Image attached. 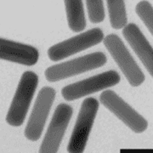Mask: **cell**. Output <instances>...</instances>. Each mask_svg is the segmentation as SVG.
Instances as JSON below:
<instances>
[{
	"instance_id": "4",
	"label": "cell",
	"mask_w": 153,
	"mask_h": 153,
	"mask_svg": "<svg viewBox=\"0 0 153 153\" xmlns=\"http://www.w3.org/2000/svg\"><path fill=\"white\" fill-rule=\"evenodd\" d=\"M104 44L130 85L140 86L145 81V76L121 38L116 34H110L104 38Z\"/></svg>"
},
{
	"instance_id": "6",
	"label": "cell",
	"mask_w": 153,
	"mask_h": 153,
	"mask_svg": "<svg viewBox=\"0 0 153 153\" xmlns=\"http://www.w3.org/2000/svg\"><path fill=\"white\" fill-rule=\"evenodd\" d=\"M103 39V32L100 28H93L50 47L48 55L51 60L59 61L100 44Z\"/></svg>"
},
{
	"instance_id": "11",
	"label": "cell",
	"mask_w": 153,
	"mask_h": 153,
	"mask_svg": "<svg viewBox=\"0 0 153 153\" xmlns=\"http://www.w3.org/2000/svg\"><path fill=\"white\" fill-rule=\"evenodd\" d=\"M123 35L153 76V49L140 28L135 24L129 23L123 29Z\"/></svg>"
},
{
	"instance_id": "2",
	"label": "cell",
	"mask_w": 153,
	"mask_h": 153,
	"mask_svg": "<svg viewBox=\"0 0 153 153\" xmlns=\"http://www.w3.org/2000/svg\"><path fill=\"white\" fill-rule=\"evenodd\" d=\"M107 58L102 52H95L74 60L49 67L45 71V77L49 82H58L82 72L91 71L104 66Z\"/></svg>"
},
{
	"instance_id": "9",
	"label": "cell",
	"mask_w": 153,
	"mask_h": 153,
	"mask_svg": "<svg viewBox=\"0 0 153 153\" xmlns=\"http://www.w3.org/2000/svg\"><path fill=\"white\" fill-rule=\"evenodd\" d=\"M72 108L69 105L60 104L56 107L39 149V152L56 153L58 152L60 142L72 116Z\"/></svg>"
},
{
	"instance_id": "1",
	"label": "cell",
	"mask_w": 153,
	"mask_h": 153,
	"mask_svg": "<svg viewBox=\"0 0 153 153\" xmlns=\"http://www.w3.org/2000/svg\"><path fill=\"white\" fill-rule=\"evenodd\" d=\"M38 76L33 71L22 74L10 107L6 116V122L11 126L19 127L23 123L38 87Z\"/></svg>"
},
{
	"instance_id": "10",
	"label": "cell",
	"mask_w": 153,
	"mask_h": 153,
	"mask_svg": "<svg viewBox=\"0 0 153 153\" xmlns=\"http://www.w3.org/2000/svg\"><path fill=\"white\" fill-rule=\"evenodd\" d=\"M38 49L31 45L17 43L4 38L0 39V58L22 64L25 66H33L38 60Z\"/></svg>"
},
{
	"instance_id": "3",
	"label": "cell",
	"mask_w": 153,
	"mask_h": 153,
	"mask_svg": "<svg viewBox=\"0 0 153 153\" xmlns=\"http://www.w3.org/2000/svg\"><path fill=\"white\" fill-rule=\"evenodd\" d=\"M98 109L96 99L88 97L83 100L67 146L68 152L81 153L84 151Z\"/></svg>"
},
{
	"instance_id": "5",
	"label": "cell",
	"mask_w": 153,
	"mask_h": 153,
	"mask_svg": "<svg viewBox=\"0 0 153 153\" xmlns=\"http://www.w3.org/2000/svg\"><path fill=\"white\" fill-rule=\"evenodd\" d=\"M120 80V76L117 71L110 70L80 82L67 85L62 88L61 94L66 100L71 101L105 88L112 87L117 84Z\"/></svg>"
},
{
	"instance_id": "14",
	"label": "cell",
	"mask_w": 153,
	"mask_h": 153,
	"mask_svg": "<svg viewBox=\"0 0 153 153\" xmlns=\"http://www.w3.org/2000/svg\"><path fill=\"white\" fill-rule=\"evenodd\" d=\"M136 14L143 21L149 32L153 34V9L147 1H141L136 5Z\"/></svg>"
},
{
	"instance_id": "13",
	"label": "cell",
	"mask_w": 153,
	"mask_h": 153,
	"mask_svg": "<svg viewBox=\"0 0 153 153\" xmlns=\"http://www.w3.org/2000/svg\"><path fill=\"white\" fill-rule=\"evenodd\" d=\"M107 7L109 11L111 25L114 29H122L127 26L128 18L125 4L123 0H108Z\"/></svg>"
},
{
	"instance_id": "15",
	"label": "cell",
	"mask_w": 153,
	"mask_h": 153,
	"mask_svg": "<svg viewBox=\"0 0 153 153\" xmlns=\"http://www.w3.org/2000/svg\"><path fill=\"white\" fill-rule=\"evenodd\" d=\"M88 18L93 23H100L105 19V10L103 1L101 0H87Z\"/></svg>"
},
{
	"instance_id": "7",
	"label": "cell",
	"mask_w": 153,
	"mask_h": 153,
	"mask_svg": "<svg viewBox=\"0 0 153 153\" xmlns=\"http://www.w3.org/2000/svg\"><path fill=\"white\" fill-rule=\"evenodd\" d=\"M100 102L137 134L146 130L147 121L121 99L112 90H105L100 94Z\"/></svg>"
},
{
	"instance_id": "12",
	"label": "cell",
	"mask_w": 153,
	"mask_h": 153,
	"mask_svg": "<svg viewBox=\"0 0 153 153\" xmlns=\"http://www.w3.org/2000/svg\"><path fill=\"white\" fill-rule=\"evenodd\" d=\"M64 2L70 29L75 33L82 31L86 27L82 2L81 0H66Z\"/></svg>"
},
{
	"instance_id": "8",
	"label": "cell",
	"mask_w": 153,
	"mask_h": 153,
	"mask_svg": "<svg viewBox=\"0 0 153 153\" xmlns=\"http://www.w3.org/2000/svg\"><path fill=\"white\" fill-rule=\"evenodd\" d=\"M55 97V91L52 88L44 87L39 91L27 125L25 128V136L27 140L37 141L41 137Z\"/></svg>"
}]
</instances>
